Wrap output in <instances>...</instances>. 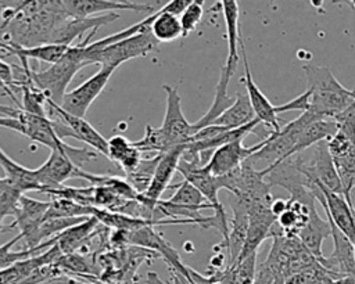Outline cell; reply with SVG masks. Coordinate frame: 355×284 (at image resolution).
Masks as SVG:
<instances>
[{
    "label": "cell",
    "instance_id": "6da1fadb",
    "mask_svg": "<svg viewBox=\"0 0 355 284\" xmlns=\"http://www.w3.org/2000/svg\"><path fill=\"white\" fill-rule=\"evenodd\" d=\"M1 29H7L8 42L22 47L49 44L61 25L69 19L61 0L19 1L15 7H7L1 14Z\"/></svg>",
    "mask_w": 355,
    "mask_h": 284
},
{
    "label": "cell",
    "instance_id": "7a4b0ae2",
    "mask_svg": "<svg viewBox=\"0 0 355 284\" xmlns=\"http://www.w3.org/2000/svg\"><path fill=\"white\" fill-rule=\"evenodd\" d=\"M311 96L309 111L319 119H334L352 103V90L345 89L327 66L304 65L302 66Z\"/></svg>",
    "mask_w": 355,
    "mask_h": 284
},
{
    "label": "cell",
    "instance_id": "3957f363",
    "mask_svg": "<svg viewBox=\"0 0 355 284\" xmlns=\"http://www.w3.org/2000/svg\"><path fill=\"white\" fill-rule=\"evenodd\" d=\"M97 30L89 32V35L80 40L78 44L69 47L65 55L50 65L43 71L32 69V80L33 83L47 96V98L55 105H61L64 96L67 94V87L78 73L80 68H83V48L90 44L92 36Z\"/></svg>",
    "mask_w": 355,
    "mask_h": 284
},
{
    "label": "cell",
    "instance_id": "277c9868",
    "mask_svg": "<svg viewBox=\"0 0 355 284\" xmlns=\"http://www.w3.org/2000/svg\"><path fill=\"white\" fill-rule=\"evenodd\" d=\"M98 152L87 148H73L65 144L62 148L51 150L47 159L35 169V175L42 184L43 190L58 188L64 186V181L72 177H78L80 165L92 159H96Z\"/></svg>",
    "mask_w": 355,
    "mask_h": 284
},
{
    "label": "cell",
    "instance_id": "5b68a950",
    "mask_svg": "<svg viewBox=\"0 0 355 284\" xmlns=\"http://www.w3.org/2000/svg\"><path fill=\"white\" fill-rule=\"evenodd\" d=\"M157 47L158 42L153 37L151 32L136 35L103 48H92L87 44L83 48V65L98 64L100 68H118L128 60L146 57L151 51H155Z\"/></svg>",
    "mask_w": 355,
    "mask_h": 284
},
{
    "label": "cell",
    "instance_id": "8992f818",
    "mask_svg": "<svg viewBox=\"0 0 355 284\" xmlns=\"http://www.w3.org/2000/svg\"><path fill=\"white\" fill-rule=\"evenodd\" d=\"M337 133L327 140V148L338 173L343 197L352 205V190L355 187V125L337 123Z\"/></svg>",
    "mask_w": 355,
    "mask_h": 284
},
{
    "label": "cell",
    "instance_id": "52a82bcc",
    "mask_svg": "<svg viewBox=\"0 0 355 284\" xmlns=\"http://www.w3.org/2000/svg\"><path fill=\"white\" fill-rule=\"evenodd\" d=\"M318 119L319 118L309 109L306 112H302L294 121L283 125L280 132H272L266 137L265 145L255 154H252L247 161L252 165L258 161H268L270 162L269 165L283 161L284 158L291 155L302 129Z\"/></svg>",
    "mask_w": 355,
    "mask_h": 284
},
{
    "label": "cell",
    "instance_id": "ba28073f",
    "mask_svg": "<svg viewBox=\"0 0 355 284\" xmlns=\"http://www.w3.org/2000/svg\"><path fill=\"white\" fill-rule=\"evenodd\" d=\"M115 69L116 68L112 66L100 68L93 76L86 79L82 85H79L71 91H67L60 107L71 115L85 118L89 107L107 86Z\"/></svg>",
    "mask_w": 355,
    "mask_h": 284
},
{
    "label": "cell",
    "instance_id": "9c48e42d",
    "mask_svg": "<svg viewBox=\"0 0 355 284\" xmlns=\"http://www.w3.org/2000/svg\"><path fill=\"white\" fill-rule=\"evenodd\" d=\"M162 89L166 96V103L161 129L172 147L186 145L193 136V127L182 111V98L179 90L171 85H164Z\"/></svg>",
    "mask_w": 355,
    "mask_h": 284
},
{
    "label": "cell",
    "instance_id": "30bf717a",
    "mask_svg": "<svg viewBox=\"0 0 355 284\" xmlns=\"http://www.w3.org/2000/svg\"><path fill=\"white\" fill-rule=\"evenodd\" d=\"M239 46H240L239 50L241 53V58H243V64H244V76L240 80L245 86V94L248 96V100L254 109L255 118H258L262 122V125L272 127V132H280L282 121L277 118L276 105H273L268 100V97L261 91V89L255 83V80L251 75V69H250L247 53H245V46H244V42L241 37L239 40Z\"/></svg>",
    "mask_w": 355,
    "mask_h": 284
},
{
    "label": "cell",
    "instance_id": "8fae6325",
    "mask_svg": "<svg viewBox=\"0 0 355 284\" xmlns=\"http://www.w3.org/2000/svg\"><path fill=\"white\" fill-rule=\"evenodd\" d=\"M265 143L266 137L262 141L250 147H245L243 144V140L225 144L212 152L208 163L204 168L216 177L229 175L234 169L240 168L252 154L261 150L265 145Z\"/></svg>",
    "mask_w": 355,
    "mask_h": 284
},
{
    "label": "cell",
    "instance_id": "7c38bea8",
    "mask_svg": "<svg viewBox=\"0 0 355 284\" xmlns=\"http://www.w3.org/2000/svg\"><path fill=\"white\" fill-rule=\"evenodd\" d=\"M184 148L186 145H178L169 150L168 152L161 154V158L157 163L147 191L141 195H137L139 202L153 206L157 201H159L162 193L168 188L175 172H178V165L183 155Z\"/></svg>",
    "mask_w": 355,
    "mask_h": 284
},
{
    "label": "cell",
    "instance_id": "4fadbf2b",
    "mask_svg": "<svg viewBox=\"0 0 355 284\" xmlns=\"http://www.w3.org/2000/svg\"><path fill=\"white\" fill-rule=\"evenodd\" d=\"M62 7L69 18H89L98 12L118 11H148L155 12L154 7L147 3L122 1V0H61Z\"/></svg>",
    "mask_w": 355,
    "mask_h": 284
},
{
    "label": "cell",
    "instance_id": "5bb4252c",
    "mask_svg": "<svg viewBox=\"0 0 355 284\" xmlns=\"http://www.w3.org/2000/svg\"><path fill=\"white\" fill-rule=\"evenodd\" d=\"M49 114L51 119H58L64 122L72 130L73 139L83 141L85 144L92 147L93 151L103 154L108 158V140H105L85 118H79L65 112L60 105H55L50 100L47 101V115Z\"/></svg>",
    "mask_w": 355,
    "mask_h": 284
},
{
    "label": "cell",
    "instance_id": "9a60e30c",
    "mask_svg": "<svg viewBox=\"0 0 355 284\" xmlns=\"http://www.w3.org/2000/svg\"><path fill=\"white\" fill-rule=\"evenodd\" d=\"M302 169L308 179L318 181L327 190L333 193H338L343 195V187L336 170L333 158L329 152L327 144L323 145L322 143L316 144L309 161L302 162Z\"/></svg>",
    "mask_w": 355,
    "mask_h": 284
},
{
    "label": "cell",
    "instance_id": "2e32d148",
    "mask_svg": "<svg viewBox=\"0 0 355 284\" xmlns=\"http://www.w3.org/2000/svg\"><path fill=\"white\" fill-rule=\"evenodd\" d=\"M178 172L182 173L184 180L193 184L204 195L208 204L212 205L214 213L225 211L222 202L218 198V191L222 188L219 177L211 175L204 166H200L198 163L186 161L183 158H180L179 161Z\"/></svg>",
    "mask_w": 355,
    "mask_h": 284
},
{
    "label": "cell",
    "instance_id": "e0dca14e",
    "mask_svg": "<svg viewBox=\"0 0 355 284\" xmlns=\"http://www.w3.org/2000/svg\"><path fill=\"white\" fill-rule=\"evenodd\" d=\"M320 190L323 197L319 199L326 216L336 224V227L343 231L351 242L355 241V208L351 206L347 199L338 194L327 190L322 184Z\"/></svg>",
    "mask_w": 355,
    "mask_h": 284
},
{
    "label": "cell",
    "instance_id": "ac0fdd59",
    "mask_svg": "<svg viewBox=\"0 0 355 284\" xmlns=\"http://www.w3.org/2000/svg\"><path fill=\"white\" fill-rule=\"evenodd\" d=\"M17 118L22 125V136L28 137L31 141L46 145L50 150L62 148L67 144L57 136L51 118L33 115L22 109H19Z\"/></svg>",
    "mask_w": 355,
    "mask_h": 284
},
{
    "label": "cell",
    "instance_id": "d6986e66",
    "mask_svg": "<svg viewBox=\"0 0 355 284\" xmlns=\"http://www.w3.org/2000/svg\"><path fill=\"white\" fill-rule=\"evenodd\" d=\"M49 208H50V202L37 201L35 198L22 195L12 215L14 220L10 223L7 229L17 227L19 230L18 234L21 236V240H25L37 230Z\"/></svg>",
    "mask_w": 355,
    "mask_h": 284
},
{
    "label": "cell",
    "instance_id": "ffe728a7",
    "mask_svg": "<svg viewBox=\"0 0 355 284\" xmlns=\"http://www.w3.org/2000/svg\"><path fill=\"white\" fill-rule=\"evenodd\" d=\"M329 219V218H327ZM331 226V237L334 249L329 256H324L323 262L320 263L327 270L334 272L343 276H355V255H354V245L351 240L340 231L336 224L329 219Z\"/></svg>",
    "mask_w": 355,
    "mask_h": 284
},
{
    "label": "cell",
    "instance_id": "44dd1931",
    "mask_svg": "<svg viewBox=\"0 0 355 284\" xmlns=\"http://www.w3.org/2000/svg\"><path fill=\"white\" fill-rule=\"evenodd\" d=\"M230 208L233 212L229 223V238L226 244L227 266H234L245 242L248 231V211L236 197L230 195Z\"/></svg>",
    "mask_w": 355,
    "mask_h": 284
},
{
    "label": "cell",
    "instance_id": "7402d4cb",
    "mask_svg": "<svg viewBox=\"0 0 355 284\" xmlns=\"http://www.w3.org/2000/svg\"><path fill=\"white\" fill-rule=\"evenodd\" d=\"M118 18H119V14H116V12L101 14V15L89 17V18H69L57 30V33L54 35L51 43L71 46V43L75 39L83 36L87 30L89 32L97 30L103 25L111 24V22H114Z\"/></svg>",
    "mask_w": 355,
    "mask_h": 284
},
{
    "label": "cell",
    "instance_id": "603a6c76",
    "mask_svg": "<svg viewBox=\"0 0 355 284\" xmlns=\"http://www.w3.org/2000/svg\"><path fill=\"white\" fill-rule=\"evenodd\" d=\"M234 72H236V69H233L227 65L222 66L219 80H218L216 87H215L214 101H212L211 107L208 108V111L196 123H191L193 134L196 132H198L200 129L209 126L218 116H220L234 103V97H230L227 94V86H229L230 79L234 75Z\"/></svg>",
    "mask_w": 355,
    "mask_h": 284
},
{
    "label": "cell",
    "instance_id": "cb8c5ba5",
    "mask_svg": "<svg viewBox=\"0 0 355 284\" xmlns=\"http://www.w3.org/2000/svg\"><path fill=\"white\" fill-rule=\"evenodd\" d=\"M71 46L58 44V43H49V44H40L35 47H22L19 44L0 40V51L6 53L8 55H17V58L26 60L32 58L40 62H47L50 65L60 61L65 53L69 50Z\"/></svg>",
    "mask_w": 355,
    "mask_h": 284
},
{
    "label": "cell",
    "instance_id": "d4e9b609",
    "mask_svg": "<svg viewBox=\"0 0 355 284\" xmlns=\"http://www.w3.org/2000/svg\"><path fill=\"white\" fill-rule=\"evenodd\" d=\"M329 236H331L330 222L329 219H322L316 208L312 209L306 224L297 234L305 248L318 259L319 263H322L324 259V255L322 254V244Z\"/></svg>",
    "mask_w": 355,
    "mask_h": 284
},
{
    "label": "cell",
    "instance_id": "484cf974",
    "mask_svg": "<svg viewBox=\"0 0 355 284\" xmlns=\"http://www.w3.org/2000/svg\"><path fill=\"white\" fill-rule=\"evenodd\" d=\"M0 168L4 170V177H7L22 194L26 191L42 193L43 187L39 183L35 169H28L21 163L15 162L0 148Z\"/></svg>",
    "mask_w": 355,
    "mask_h": 284
},
{
    "label": "cell",
    "instance_id": "4316f807",
    "mask_svg": "<svg viewBox=\"0 0 355 284\" xmlns=\"http://www.w3.org/2000/svg\"><path fill=\"white\" fill-rule=\"evenodd\" d=\"M108 159L129 175L139 166L143 158L141 151L133 145V141L116 134L108 140Z\"/></svg>",
    "mask_w": 355,
    "mask_h": 284
},
{
    "label": "cell",
    "instance_id": "83f0119b",
    "mask_svg": "<svg viewBox=\"0 0 355 284\" xmlns=\"http://www.w3.org/2000/svg\"><path fill=\"white\" fill-rule=\"evenodd\" d=\"M225 24H226V37H227V57L225 65L236 69L239 62V4L236 0H222L220 1Z\"/></svg>",
    "mask_w": 355,
    "mask_h": 284
},
{
    "label": "cell",
    "instance_id": "f1b7e54d",
    "mask_svg": "<svg viewBox=\"0 0 355 284\" xmlns=\"http://www.w3.org/2000/svg\"><path fill=\"white\" fill-rule=\"evenodd\" d=\"M255 119L254 109L245 93L237 91L234 96V103L220 115L218 116L211 125L222 126L225 129H237L244 125H248Z\"/></svg>",
    "mask_w": 355,
    "mask_h": 284
},
{
    "label": "cell",
    "instance_id": "f546056e",
    "mask_svg": "<svg viewBox=\"0 0 355 284\" xmlns=\"http://www.w3.org/2000/svg\"><path fill=\"white\" fill-rule=\"evenodd\" d=\"M337 122L334 119H318L309 125H306L302 132L300 133V137L297 140V144L291 152L301 154L304 150H306L311 145H316L324 140H330L337 133Z\"/></svg>",
    "mask_w": 355,
    "mask_h": 284
},
{
    "label": "cell",
    "instance_id": "4dcf8cb0",
    "mask_svg": "<svg viewBox=\"0 0 355 284\" xmlns=\"http://www.w3.org/2000/svg\"><path fill=\"white\" fill-rule=\"evenodd\" d=\"M97 224H98V222L96 218H89L83 223L69 227L65 231H62L61 234H58L55 245L58 247V249L61 251L62 255L73 254V251L76 248H79L90 237L92 231L96 229Z\"/></svg>",
    "mask_w": 355,
    "mask_h": 284
},
{
    "label": "cell",
    "instance_id": "1f68e13d",
    "mask_svg": "<svg viewBox=\"0 0 355 284\" xmlns=\"http://www.w3.org/2000/svg\"><path fill=\"white\" fill-rule=\"evenodd\" d=\"M78 177H82L90 183V186L94 187H105L110 191H112L115 195H118L122 199L133 201L137 199V193L132 188V186L128 183L126 179L110 176V175H93L85 170H79Z\"/></svg>",
    "mask_w": 355,
    "mask_h": 284
},
{
    "label": "cell",
    "instance_id": "d6a6232c",
    "mask_svg": "<svg viewBox=\"0 0 355 284\" xmlns=\"http://www.w3.org/2000/svg\"><path fill=\"white\" fill-rule=\"evenodd\" d=\"M175 194L171 195L166 201L175 205L189 206V208H198V209H212V205L204 198V195L189 181L183 180L178 186H175Z\"/></svg>",
    "mask_w": 355,
    "mask_h": 284
},
{
    "label": "cell",
    "instance_id": "836d02e7",
    "mask_svg": "<svg viewBox=\"0 0 355 284\" xmlns=\"http://www.w3.org/2000/svg\"><path fill=\"white\" fill-rule=\"evenodd\" d=\"M159 158H161V154H157L155 157H153L150 159H141L139 166L132 173L126 175L128 183L132 186V188L139 195H141L147 191Z\"/></svg>",
    "mask_w": 355,
    "mask_h": 284
},
{
    "label": "cell",
    "instance_id": "e575fe53",
    "mask_svg": "<svg viewBox=\"0 0 355 284\" xmlns=\"http://www.w3.org/2000/svg\"><path fill=\"white\" fill-rule=\"evenodd\" d=\"M133 145L140 150L141 152L144 151H153L157 154H165L173 147L171 145L168 137L162 132L161 127H154L151 125H146L144 129V136L143 139L133 141Z\"/></svg>",
    "mask_w": 355,
    "mask_h": 284
},
{
    "label": "cell",
    "instance_id": "d590c367",
    "mask_svg": "<svg viewBox=\"0 0 355 284\" xmlns=\"http://www.w3.org/2000/svg\"><path fill=\"white\" fill-rule=\"evenodd\" d=\"M42 194H49L53 198H62L68 201H73L76 204L85 205V206H94V187H68V186H61L58 188H49L44 190Z\"/></svg>",
    "mask_w": 355,
    "mask_h": 284
},
{
    "label": "cell",
    "instance_id": "8d00e7d4",
    "mask_svg": "<svg viewBox=\"0 0 355 284\" xmlns=\"http://www.w3.org/2000/svg\"><path fill=\"white\" fill-rule=\"evenodd\" d=\"M22 195L7 177H0V223L6 216L14 215Z\"/></svg>",
    "mask_w": 355,
    "mask_h": 284
},
{
    "label": "cell",
    "instance_id": "74e56055",
    "mask_svg": "<svg viewBox=\"0 0 355 284\" xmlns=\"http://www.w3.org/2000/svg\"><path fill=\"white\" fill-rule=\"evenodd\" d=\"M15 65H10L0 58V89L11 98L17 108L21 109V103L17 98V91H19L17 79H15Z\"/></svg>",
    "mask_w": 355,
    "mask_h": 284
},
{
    "label": "cell",
    "instance_id": "f35d334b",
    "mask_svg": "<svg viewBox=\"0 0 355 284\" xmlns=\"http://www.w3.org/2000/svg\"><path fill=\"white\" fill-rule=\"evenodd\" d=\"M202 15H204L202 1L190 0L189 6L179 15V21H180V25H182L183 36H187L190 32H193L197 28V25L202 19Z\"/></svg>",
    "mask_w": 355,
    "mask_h": 284
},
{
    "label": "cell",
    "instance_id": "ab89813d",
    "mask_svg": "<svg viewBox=\"0 0 355 284\" xmlns=\"http://www.w3.org/2000/svg\"><path fill=\"white\" fill-rule=\"evenodd\" d=\"M309 90H305L302 94L297 96L295 98L276 105V112H287V111H300V112H306L309 109Z\"/></svg>",
    "mask_w": 355,
    "mask_h": 284
},
{
    "label": "cell",
    "instance_id": "60d3db41",
    "mask_svg": "<svg viewBox=\"0 0 355 284\" xmlns=\"http://www.w3.org/2000/svg\"><path fill=\"white\" fill-rule=\"evenodd\" d=\"M40 284H101V283L100 281L90 283L87 280H82V278H78V277H73L69 274H58V276L51 277Z\"/></svg>",
    "mask_w": 355,
    "mask_h": 284
},
{
    "label": "cell",
    "instance_id": "b9f144b4",
    "mask_svg": "<svg viewBox=\"0 0 355 284\" xmlns=\"http://www.w3.org/2000/svg\"><path fill=\"white\" fill-rule=\"evenodd\" d=\"M287 209V199H282V198H277V199H273L272 205H270V211L277 218L279 215H282L284 211Z\"/></svg>",
    "mask_w": 355,
    "mask_h": 284
},
{
    "label": "cell",
    "instance_id": "7bdbcfd3",
    "mask_svg": "<svg viewBox=\"0 0 355 284\" xmlns=\"http://www.w3.org/2000/svg\"><path fill=\"white\" fill-rule=\"evenodd\" d=\"M101 283V281H100ZM101 284H119V283H112V281H108V283H101Z\"/></svg>",
    "mask_w": 355,
    "mask_h": 284
},
{
    "label": "cell",
    "instance_id": "ee69618b",
    "mask_svg": "<svg viewBox=\"0 0 355 284\" xmlns=\"http://www.w3.org/2000/svg\"><path fill=\"white\" fill-rule=\"evenodd\" d=\"M352 97H354V100H355V90H352Z\"/></svg>",
    "mask_w": 355,
    "mask_h": 284
},
{
    "label": "cell",
    "instance_id": "f6af8a7d",
    "mask_svg": "<svg viewBox=\"0 0 355 284\" xmlns=\"http://www.w3.org/2000/svg\"><path fill=\"white\" fill-rule=\"evenodd\" d=\"M1 230H4V227H3V224L0 223V231H1Z\"/></svg>",
    "mask_w": 355,
    "mask_h": 284
},
{
    "label": "cell",
    "instance_id": "bcb514c9",
    "mask_svg": "<svg viewBox=\"0 0 355 284\" xmlns=\"http://www.w3.org/2000/svg\"><path fill=\"white\" fill-rule=\"evenodd\" d=\"M354 194H355V187H354V190H352V195H354Z\"/></svg>",
    "mask_w": 355,
    "mask_h": 284
}]
</instances>
